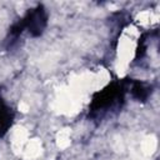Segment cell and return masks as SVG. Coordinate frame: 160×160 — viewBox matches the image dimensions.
<instances>
[{"label":"cell","instance_id":"7a4b0ae2","mask_svg":"<svg viewBox=\"0 0 160 160\" xmlns=\"http://www.w3.org/2000/svg\"><path fill=\"white\" fill-rule=\"evenodd\" d=\"M128 98V78L114 79L91 94L86 118L101 122L116 115L124 108Z\"/></svg>","mask_w":160,"mask_h":160},{"label":"cell","instance_id":"6da1fadb","mask_svg":"<svg viewBox=\"0 0 160 160\" xmlns=\"http://www.w3.org/2000/svg\"><path fill=\"white\" fill-rule=\"evenodd\" d=\"M49 24L50 12L44 4L38 2L34 6H30L21 16L9 25L2 41L4 50L11 51L19 48L24 35H28L31 39L41 38L46 32Z\"/></svg>","mask_w":160,"mask_h":160},{"label":"cell","instance_id":"3957f363","mask_svg":"<svg viewBox=\"0 0 160 160\" xmlns=\"http://www.w3.org/2000/svg\"><path fill=\"white\" fill-rule=\"evenodd\" d=\"M154 90L155 88L151 82L139 79H131L128 76V96H130L134 101L141 104L148 102L152 96Z\"/></svg>","mask_w":160,"mask_h":160},{"label":"cell","instance_id":"5b68a950","mask_svg":"<svg viewBox=\"0 0 160 160\" xmlns=\"http://www.w3.org/2000/svg\"><path fill=\"white\" fill-rule=\"evenodd\" d=\"M2 92H4V86L0 84V98H2L4 95H2Z\"/></svg>","mask_w":160,"mask_h":160},{"label":"cell","instance_id":"277c9868","mask_svg":"<svg viewBox=\"0 0 160 160\" xmlns=\"http://www.w3.org/2000/svg\"><path fill=\"white\" fill-rule=\"evenodd\" d=\"M16 109L5 98H0V140H2L12 129L16 121Z\"/></svg>","mask_w":160,"mask_h":160}]
</instances>
